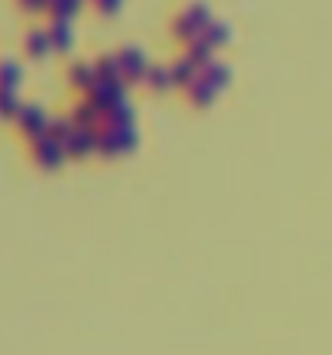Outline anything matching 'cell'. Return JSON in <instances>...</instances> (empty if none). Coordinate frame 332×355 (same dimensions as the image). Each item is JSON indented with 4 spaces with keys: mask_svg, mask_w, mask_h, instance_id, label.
Here are the masks:
<instances>
[{
    "mask_svg": "<svg viewBox=\"0 0 332 355\" xmlns=\"http://www.w3.org/2000/svg\"><path fill=\"white\" fill-rule=\"evenodd\" d=\"M29 155H33L39 168H55L62 155H65V149L55 139H49L46 132H39V136H29Z\"/></svg>",
    "mask_w": 332,
    "mask_h": 355,
    "instance_id": "obj_1",
    "label": "cell"
},
{
    "mask_svg": "<svg viewBox=\"0 0 332 355\" xmlns=\"http://www.w3.org/2000/svg\"><path fill=\"white\" fill-rule=\"evenodd\" d=\"M123 85H126L123 78H116V81H94V87L87 91V101H91L101 113L110 110V107H116L120 101H126V97H123V94H126Z\"/></svg>",
    "mask_w": 332,
    "mask_h": 355,
    "instance_id": "obj_2",
    "label": "cell"
},
{
    "mask_svg": "<svg viewBox=\"0 0 332 355\" xmlns=\"http://www.w3.org/2000/svg\"><path fill=\"white\" fill-rule=\"evenodd\" d=\"M113 55H116V65H120L123 81H139V78H146V71H148L146 55H142L136 46H123L120 52H113Z\"/></svg>",
    "mask_w": 332,
    "mask_h": 355,
    "instance_id": "obj_3",
    "label": "cell"
},
{
    "mask_svg": "<svg viewBox=\"0 0 332 355\" xmlns=\"http://www.w3.org/2000/svg\"><path fill=\"white\" fill-rule=\"evenodd\" d=\"M13 120H17V126L26 132V136H39V132H46L49 116L39 103H19V110H17Z\"/></svg>",
    "mask_w": 332,
    "mask_h": 355,
    "instance_id": "obj_4",
    "label": "cell"
},
{
    "mask_svg": "<svg viewBox=\"0 0 332 355\" xmlns=\"http://www.w3.org/2000/svg\"><path fill=\"white\" fill-rule=\"evenodd\" d=\"M65 155H87V152H97V130H81L74 126V132L62 142Z\"/></svg>",
    "mask_w": 332,
    "mask_h": 355,
    "instance_id": "obj_5",
    "label": "cell"
},
{
    "mask_svg": "<svg viewBox=\"0 0 332 355\" xmlns=\"http://www.w3.org/2000/svg\"><path fill=\"white\" fill-rule=\"evenodd\" d=\"M101 126H110V130H126V126H136V110H132L126 101H120L116 107L103 110Z\"/></svg>",
    "mask_w": 332,
    "mask_h": 355,
    "instance_id": "obj_6",
    "label": "cell"
},
{
    "mask_svg": "<svg viewBox=\"0 0 332 355\" xmlns=\"http://www.w3.org/2000/svg\"><path fill=\"white\" fill-rule=\"evenodd\" d=\"M68 116H71V123H74V126H81V130H97V126H101V116H103V113L97 110V107H94L87 97H84V101L74 103Z\"/></svg>",
    "mask_w": 332,
    "mask_h": 355,
    "instance_id": "obj_7",
    "label": "cell"
},
{
    "mask_svg": "<svg viewBox=\"0 0 332 355\" xmlns=\"http://www.w3.org/2000/svg\"><path fill=\"white\" fill-rule=\"evenodd\" d=\"M168 68H171V81H175V85H181V87H187L197 75H200V68H197V62H194V58H187V55L175 58V62H171Z\"/></svg>",
    "mask_w": 332,
    "mask_h": 355,
    "instance_id": "obj_8",
    "label": "cell"
},
{
    "mask_svg": "<svg viewBox=\"0 0 332 355\" xmlns=\"http://www.w3.org/2000/svg\"><path fill=\"white\" fill-rule=\"evenodd\" d=\"M68 81L74 87H81V91H91L97 75H94V62H71L68 65Z\"/></svg>",
    "mask_w": 332,
    "mask_h": 355,
    "instance_id": "obj_9",
    "label": "cell"
},
{
    "mask_svg": "<svg viewBox=\"0 0 332 355\" xmlns=\"http://www.w3.org/2000/svg\"><path fill=\"white\" fill-rule=\"evenodd\" d=\"M213 94H216V87L207 81L203 75H197L191 85H187V101L191 103H197V107H207V103L213 101Z\"/></svg>",
    "mask_w": 332,
    "mask_h": 355,
    "instance_id": "obj_10",
    "label": "cell"
},
{
    "mask_svg": "<svg viewBox=\"0 0 332 355\" xmlns=\"http://www.w3.org/2000/svg\"><path fill=\"white\" fill-rule=\"evenodd\" d=\"M94 75H97V81H116V78H123L120 65H116V55L101 52V55L94 58Z\"/></svg>",
    "mask_w": 332,
    "mask_h": 355,
    "instance_id": "obj_11",
    "label": "cell"
},
{
    "mask_svg": "<svg viewBox=\"0 0 332 355\" xmlns=\"http://www.w3.org/2000/svg\"><path fill=\"white\" fill-rule=\"evenodd\" d=\"M171 33H175V39H181V42H184V46H187L191 39H197V36H200L203 29L197 26V23H194V19H191V17H187V13H177V17L171 19Z\"/></svg>",
    "mask_w": 332,
    "mask_h": 355,
    "instance_id": "obj_12",
    "label": "cell"
},
{
    "mask_svg": "<svg viewBox=\"0 0 332 355\" xmlns=\"http://www.w3.org/2000/svg\"><path fill=\"white\" fill-rule=\"evenodd\" d=\"M200 75L207 78L213 87H222L226 81H229V65L220 62V58H210V62H203L200 65Z\"/></svg>",
    "mask_w": 332,
    "mask_h": 355,
    "instance_id": "obj_13",
    "label": "cell"
},
{
    "mask_svg": "<svg viewBox=\"0 0 332 355\" xmlns=\"http://www.w3.org/2000/svg\"><path fill=\"white\" fill-rule=\"evenodd\" d=\"M97 152L101 155H116V152H123L120 149V132L116 130H110V126H97Z\"/></svg>",
    "mask_w": 332,
    "mask_h": 355,
    "instance_id": "obj_14",
    "label": "cell"
},
{
    "mask_svg": "<svg viewBox=\"0 0 332 355\" xmlns=\"http://www.w3.org/2000/svg\"><path fill=\"white\" fill-rule=\"evenodd\" d=\"M71 132H74L71 116H49V123H46V136H49V139H55L58 146H62Z\"/></svg>",
    "mask_w": 332,
    "mask_h": 355,
    "instance_id": "obj_15",
    "label": "cell"
},
{
    "mask_svg": "<svg viewBox=\"0 0 332 355\" xmlns=\"http://www.w3.org/2000/svg\"><path fill=\"white\" fill-rule=\"evenodd\" d=\"M46 33H49V46L58 49V52H65V49L71 46V29H68L65 19H52V26H49Z\"/></svg>",
    "mask_w": 332,
    "mask_h": 355,
    "instance_id": "obj_16",
    "label": "cell"
},
{
    "mask_svg": "<svg viewBox=\"0 0 332 355\" xmlns=\"http://www.w3.org/2000/svg\"><path fill=\"white\" fill-rule=\"evenodd\" d=\"M23 49H26L29 55H46L49 49V33L46 29H29L26 36H23Z\"/></svg>",
    "mask_w": 332,
    "mask_h": 355,
    "instance_id": "obj_17",
    "label": "cell"
},
{
    "mask_svg": "<svg viewBox=\"0 0 332 355\" xmlns=\"http://www.w3.org/2000/svg\"><path fill=\"white\" fill-rule=\"evenodd\" d=\"M152 91H165L168 85H175L171 81V68L168 65H148V71H146V78H142Z\"/></svg>",
    "mask_w": 332,
    "mask_h": 355,
    "instance_id": "obj_18",
    "label": "cell"
},
{
    "mask_svg": "<svg viewBox=\"0 0 332 355\" xmlns=\"http://www.w3.org/2000/svg\"><path fill=\"white\" fill-rule=\"evenodd\" d=\"M184 55L194 58L197 68H200L203 62H210V58H213V46L203 36H197V39H191V42H187V52H184Z\"/></svg>",
    "mask_w": 332,
    "mask_h": 355,
    "instance_id": "obj_19",
    "label": "cell"
},
{
    "mask_svg": "<svg viewBox=\"0 0 332 355\" xmlns=\"http://www.w3.org/2000/svg\"><path fill=\"white\" fill-rule=\"evenodd\" d=\"M200 36L207 39L210 46H222V42L229 39V26H226L222 19H210V23L203 26V33H200Z\"/></svg>",
    "mask_w": 332,
    "mask_h": 355,
    "instance_id": "obj_20",
    "label": "cell"
},
{
    "mask_svg": "<svg viewBox=\"0 0 332 355\" xmlns=\"http://www.w3.org/2000/svg\"><path fill=\"white\" fill-rule=\"evenodd\" d=\"M181 13H187V17H191V19H194V23H197V26H207V23H210V7H207V3H203V0H191V3H187V7L184 10H181Z\"/></svg>",
    "mask_w": 332,
    "mask_h": 355,
    "instance_id": "obj_21",
    "label": "cell"
},
{
    "mask_svg": "<svg viewBox=\"0 0 332 355\" xmlns=\"http://www.w3.org/2000/svg\"><path fill=\"white\" fill-rule=\"evenodd\" d=\"M19 81V65L13 58H0V87H13Z\"/></svg>",
    "mask_w": 332,
    "mask_h": 355,
    "instance_id": "obj_22",
    "label": "cell"
},
{
    "mask_svg": "<svg viewBox=\"0 0 332 355\" xmlns=\"http://www.w3.org/2000/svg\"><path fill=\"white\" fill-rule=\"evenodd\" d=\"M78 7H81V0H49V13H52V19H65V23Z\"/></svg>",
    "mask_w": 332,
    "mask_h": 355,
    "instance_id": "obj_23",
    "label": "cell"
},
{
    "mask_svg": "<svg viewBox=\"0 0 332 355\" xmlns=\"http://www.w3.org/2000/svg\"><path fill=\"white\" fill-rule=\"evenodd\" d=\"M19 103H17V94L13 87H0V120H7V116H17Z\"/></svg>",
    "mask_w": 332,
    "mask_h": 355,
    "instance_id": "obj_24",
    "label": "cell"
},
{
    "mask_svg": "<svg viewBox=\"0 0 332 355\" xmlns=\"http://www.w3.org/2000/svg\"><path fill=\"white\" fill-rule=\"evenodd\" d=\"M120 132V149L123 152H130V149H136V126H126V130H116Z\"/></svg>",
    "mask_w": 332,
    "mask_h": 355,
    "instance_id": "obj_25",
    "label": "cell"
},
{
    "mask_svg": "<svg viewBox=\"0 0 332 355\" xmlns=\"http://www.w3.org/2000/svg\"><path fill=\"white\" fill-rule=\"evenodd\" d=\"M94 7H97V13H103V17H113V13L120 10V0H94Z\"/></svg>",
    "mask_w": 332,
    "mask_h": 355,
    "instance_id": "obj_26",
    "label": "cell"
},
{
    "mask_svg": "<svg viewBox=\"0 0 332 355\" xmlns=\"http://www.w3.org/2000/svg\"><path fill=\"white\" fill-rule=\"evenodd\" d=\"M19 10H26V13H36L39 7H49V0H17Z\"/></svg>",
    "mask_w": 332,
    "mask_h": 355,
    "instance_id": "obj_27",
    "label": "cell"
}]
</instances>
